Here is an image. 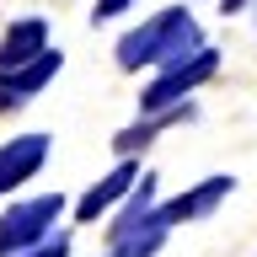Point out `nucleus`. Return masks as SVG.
<instances>
[{
  "label": "nucleus",
  "mask_w": 257,
  "mask_h": 257,
  "mask_svg": "<svg viewBox=\"0 0 257 257\" xmlns=\"http://www.w3.org/2000/svg\"><path fill=\"white\" fill-rule=\"evenodd\" d=\"M204 48V27L193 22L188 6H166V11L145 16L140 27H128L123 38H118V48H112V59H118V70H166V64L188 59V54H198Z\"/></svg>",
  "instance_id": "obj_1"
},
{
  "label": "nucleus",
  "mask_w": 257,
  "mask_h": 257,
  "mask_svg": "<svg viewBox=\"0 0 257 257\" xmlns=\"http://www.w3.org/2000/svg\"><path fill=\"white\" fill-rule=\"evenodd\" d=\"M64 214V193H38V198H11L0 209V257H16L27 246H43Z\"/></svg>",
  "instance_id": "obj_2"
},
{
  "label": "nucleus",
  "mask_w": 257,
  "mask_h": 257,
  "mask_svg": "<svg viewBox=\"0 0 257 257\" xmlns=\"http://www.w3.org/2000/svg\"><path fill=\"white\" fill-rule=\"evenodd\" d=\"M214 75H220V48L204 43L198 54L166 64V70L145 86V91H140V112H166V107H177V102H193V91L209 86Z\"/></svg>",
  "instance_id": "obj_3"
},
{
  "label": "nucleus",
  "mask_w": 257,
  "mask_h": 257,
  "mask_svg": "<svg viewBox=\"0 0 257 257\" xmlns=\"http://www.w3.org/2000/svg\"><path fill=\"white\" fill-rule=\"evenodd\" d=\"M236 193V177L230 172H214V177H204V182H193V188H182V193H172L166 204H156V225H166V230H177V225H193V220H209L214 209L225 204Z\"/></svg>",
  "instance_id": "obj_4"
},
{
  "label": "nucleus",
  "mask_w": 257,
  "mask_h": 257,
  "mask_svg": "<svg viewBox=\"0 0 257 257\" xmlns=\"http://www.w3.org/2000/svg\"><path fill=\"white\" fill-rule=\"evenodd\" d=\"M140 177H145V172H140V156H118V166H112L107 177H96L91 188H86V193L75 198V220H80V225L102 220L107 209H118V204L128 198V193L140 188Z\"/></svg>",
  "instance_id": "obj_5"
},
{
  "label": "nucleus",
  "mask_w": 257,
  "mask_h": 257,
  "mask_svg": "<svg viewBox=\"0 0 257 257\" xmlns=\"http://www.w3.org/2000/svg\"><path fill=\"white\" fill-rule=\"evenodd\" d=\"M59 70H64V54H59V48H48L43 59L22 64V70H0V112L27 107L38 91H48V86H54V75H59Z\"/></svg>",
  "instance_id": "obj_6"
},
{
  "label": "nucleus",
  "mask_w": 257,
  "mask_h": 257,
  "mask_svg": "<svg viewBox=\"0 0 257 257\" xmlns=\"http://www.w3.org/2000/svg\"><path fill=\"white\" fill-rule=\"evenodd\" d=\"M48 150H54V140H48V134H16V140L0 145V198H6V193H16V188H27L32 177L43 172Z\"/></svg>",
  "instance_id": "obj_7"
},
{
  "label": "nucleus",
  "mask_w": 257,
  "mask_h": 257,
  "mask_svg": "<svg viewBox=\"0 0 257 257\" xmlns=\"http://www.w3.org/2000/svg\"><path fill=\"white\" fill-rule=\"evenodd\" d=\"M193 118H198V107H193V102H177V107H166V112H140L128 128H118V134H112V150H118V156H140L145 145H156L166 128L193 123Z\"/></svg>",
  "instance_id": "obj_8"
},
{
  "label": "nucleus",
  "mask_w": 257,
  "mask_h": 257,
  "mask_svg": "<svg viewBox=\"0 0 257 257\" xmlns=\"http://www.w3.org/2000/svg\"><path fill=\"white\" fill-rule=\"evenodd\" d=\"M48 22L43 16H16L11 27L0 32V70H22V64L32 59H43L48 54Z\"/></svg>",
  "instance_id": "obj_9"
},
{
  "label": "nucleus",
  "mask_w": 257,
  "mask_h": 257,
  "mask_svg": "<svg viewBox=\"0 0 257 257\" xmlns=\"http://www.w3.org/2000/svg\"><path fill=\"white\" fill-rule=\"evenodd\" d=\"M156 204H161V198H156V177L145 172L140 188L118 204V220L107 225V246H118V241H128V236H140V230H156Z\"/></svg>",
  "instance_id": "obj_10"
},
{
  "label": "nucleus",
  "mask_w": 257,
  "mask_h": 257,
  "mask_svg": "<svg viewBox=\"0 0 257 257\" xmlns=\"http://www.w3.org/2000/svg\"><path fill=\"white\" fill-rule=\"evenodd\" d=\"M166 225H156V230H140V236H128V241H118V246H107V257H156L161 246H166Z\"/></svg>",
  "instance_id": "obj_11"
},
{
  "label": "nucleus",
  "mask_w": 257,
  "mask_h": 257,
  "mask_svg": "<svg viewBox=\"0 0 257 257\" xmlns=\"http://www.w3.org/2000/svg\"><path fill=\"white\" fill-rule=\"evenodd\" d=\"M16 257H70V236H48L43 246H27V252H16Z\"/></svg>",
  "instance_id": "obj_12"
},
{
  "label": "nucleus",
  "mask_w": 257,
  "mask_h": 257,
  "mask_svg": "<svg viewBox=\"0 0 257 257\" xmlns=\"http://www.w3.org/2000/svg\"><path fill=\"white\" fill-rule=\"evenodd\" d=\"M128 6H134V0H96V6H91V22L102 27V22H112V16H123Z\"/></svg>",
  "instance_id": "obj_13"
},
{
  "label": "nucleus",
  "mask_w": 257,
  "mask_h": 257,
  "mask_svg": "<svg viewBox=\"0 0 257 257\" xmlns=\"http://www.w3.org/2000/svg\"><path fill=\"white\" fill-rule=\"evenodd\" d=\"M252 6H257V0H220L225 16H241V11H252Z\"/></svg>",
  "instance_id": "obj_14"
}]
</instances>
